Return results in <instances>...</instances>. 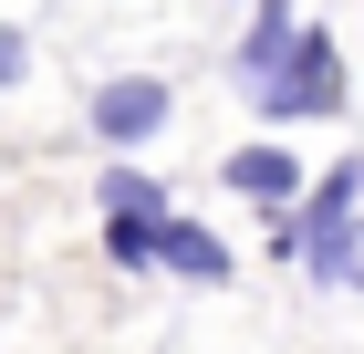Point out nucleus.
Listing matches in <instances>:
<instances>
[{
    "instance_id": "7ed1b4c3",
    "label": "nucleus",
    "mask_w": 364,
    "mask_h": 354,
    "mask_svg": "<svg viewBox=\"0 0 364 354\" xmlns=\"http://www.w3.org/2000/svg\"><path fill=\"white\" fill-rule=\"evenodd\" d=\"M219 188H229V198H250L260 219H281L291 198L312 188V177H302V157H291L281 136H250V146H229V157H219Z\"/></svg>"
},
{
    "instance_id": "6e6552de",
    "label": "nucleus",
    "mask_w": 364,
    "mask_h": 354,
    "mask_svg": "<svg viewBox=\"0 0 364 354\" xmlns=\"http://www.w3.org/2000/svg\"><path fill=\"white\" fill-rule=\"evenodd\" d=\"M0 83H31V31L0 21Z\"/></svg>"
},
{
    "instance_id": "1a4fd4ad",
    "label": "nucleus",
    "mask_w": 364,
    "mask_h": 354,
    "mask_svg": "<svg viewBox=\"0 0 364 354\" xmlns=\"http://www.w3.org/2000/svg\"><path fill=\"white\" fill-rule=\"evenodd\" d=\"M343 292H364V219H354V261H343Z\"/></svg>"
},
{
    "instance_id": "f03ea898",
    "label": "nucleus",
    "mask_w": 364,
    "mask_h": 354,
    "mask_svg": "<svg viewBox=\"0 0 364 354\" xmlns=\"http://www.w3.org/2000/svg\"><path fill=\"white\" fill-rule=\"evenodd\" d=\"M167 125H177V83H156V73H114V83L84 94V136L105 146V157H136V146H156Z\"/></svg>"
},
{
    "instance_id": "39448f33",
    "label": "nucleus",
    "mask_w": 364,
    "mask_h": 354,
    "mask_svg": "<svg viewBox=\"0 0 364 354\" xmlns=\"http://www.w3.org/2000/svg\"><path fill=\"white\" fill-rule=\"evenodd\" d=\"M291 31H302V11H291V0H260V11H250V42H240V94H260V83L291 63Z\"/></svg>"
},
{
    "instance_id": "f257e3e1",
    "label": "nucleus",
    "mask_w": 364,
    "mask_h": 354,
    "mask_svg": "<svg viewBox=\"0 0 364 354\" xmlns=\"http://www.w3.org/2000/svg\"><path fill=\"white\" fill-rule=\"evenodd\" d=\"M343 94H354V83H343L333 31H323V21H302V31H291V63H281V73L260 83L250 105L271 115V125H312V115H343Z\"/></svg>"
},
{
    "instance_id": "0eeeda50",
    "label": "nucleus",
    "mask_w": 364,
    "mask_h": 354,
    "mask_svg": "<svg viewBox=\"0 0 364 354\" xmlns=\"http://www.w3.org/2000/svg\"><path fill=\"white\" fill-rule=\"evenodd\" d=\"M156 229L167 219H105V261L114 271H156Z\"/></svg>"
},
{
    "instance_id": "423d86ee",
    "label": "nucleus",
    "mask_w": 364,
    "mask_h": 354,
    "mask_svg": "<svg viewBox=\"0 0 364 354\" xmlns=\"http://www.w3.org/2000/svg\"><path fill=\"white\" fill-rule=\"evenodd\" d=\"M105 219H177V198H167V177L156 167H105Z\"/></svg>"
},
{
    "instance_id": "20e7f679",
    "label": "nucleus",
    "mask_w": 364,
    "mask_h": 354,
    "mask_svg": "<svg viewBox=\"0 0 364 354\" xmlns=\"http://www.w3.org/2000/svg\"><path fill=\"white\" fill-rule=\"evenodd\" d=\"M156 271L198 281V292H219V281L240 271V250H229L219 229H198V219H167V229H156Z\"/></svg>"
}]
</instances>
